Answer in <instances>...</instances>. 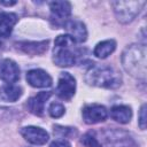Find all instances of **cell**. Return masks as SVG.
<instances>
[{
	"label": "cell",
	"instance_id": "7",
	"mask_svg": "<svg viewBox=\"0 0 147 147\" xmlns=\"http://www.w3.org/2000/svg\"><path fill=\"white\" fill-rule=\"evenodd\" d=\"M83 119L87 124H96L103 122L108 117V110L105 106L101 105H88L84 107L83 111Z\"/></svg>",
	"mask_w": 147,
	"mask_h": 147
},
{
	"label": "cell",
	"instance_id": "20",
	"mask_svg": "<svg viewBox=\"0 0 147 147\" xmlns=\"http://www.w3.org/2000/svg\"><path fill=\"white\" fill-rule=\"evenodd\" d=\"M48 113L53 118H60L64 115L65 109L64 106L60 102H52L48 107Z\"/></svg>",
	"mask_w": 147,
	"mask_h": 147
},
{
	"label": "cell",
	"instance_id": "23",
	"mask_svg": "<svg viewBox=\"0 0 147 147\" xmlns=\"http://www.w3.org/2000/svg\"><path fill=\"white\" fill-rule=\"evenodd\" d=\"M51 147H71V145L65 139H57L51 144Z\"/></svg>",
	"mask_w": 147,
	"mask_h": 147
},
{
	"label": "cell",
	"instance_id": "1",
	"mask_svg": "<svg viewBox=\"0 0 147 147\" xmlns=\"http://www.w3.org/2000/svg\"><path fill=\"white\" fill-rule=\"evenodd\" d=\"M147 49L144 44H132L127 46L121 56L124 70L137 79L145 80L147 74Z\"/></svg>",
	"mask_w": 147,
	"mask_h": 147
},
{
	"label": "cell",
	"instance_id": "6",
	"mask_svg": "<svg viewBox=\"0 0 147 147\" xmlns=\"http://www.w3.org/2000/svg\"><path fill=\"white\" fill-rule=\"evenodd\" d=\"M76 92V79L69 72H61L56 86V94L62 100H70Z\"/></svg>",
	"mask_w": 147,
	"mask_h": 147
},
{
	"label": "cell",
	"instance_id": "24",
	"mask_svg": "<svg viewBox=\"0 0 147 147\" xmlns=\"http://www.w3.org/2000/svg\"><path fill=\"white\" fill-rule=\"evenodd\" d=\"M16 2L15 1H11V2H5V1H0V5H5V6H13L15 5Z\"/></svg>",
	"mask_w": 147,
	"mask_h": 147
},
{
	"label": "cell",
	"instance_id": "19",
	"mask_svg": "<svg viewBox=\"0 0 147 147\" xmlns=\"http://www.w3.org/2000/svg\"><path fill=\"white\" fill-rule=\"evenodd\" d=\"M82 142L86 147H101V144L98 140V138L95 136V132H93V131H90V132L85 133L82 138Z\"/></svg>",
	"mask_w": 147,
	"mask_h": 147
},
{
	"label": "cell",
	"instance_id": "22",
	"mask_svg": "<svg viewBox=\"0 0 147 147\" xmlns=\"http://www.w3.org/2000/svg\"><path fill=\"white\" fill-rule=\"evenodd\" d=\"M138 123H139L140 129H142V130L146 129V105H145V103H144V105L141 106V108H140Z\"/></svg>",
	"mask_w": 147,
	"mask_h": 147
},
{
	"label": "cell",
	"instance_id": "18",
	"mask_svg": "<svg viewBox=\"0 0 147 147\" xmlns=\"http://www.w3.org/2000/svg\"><path fill=\"white\" fill-rule=\"evenodd\" d=\"M116 48V41L113 39H108V40H103L96 44V46L94 47L93 54L99 57V59H106L108 57Z\"/></svg>",
	"mask_w": 147,
	"mask_h": 147
},
{
	"label": "cell",
	"instance_id": "16",
	"mask_svg": "<svg viewBox=\"0 0 147 147\" xmlns=\"http://www.w3.org/2000/svg\"><path fill=\"white\" fill-rule=\"evenodd\" d=\"M22 88L15 84H6L0 87V99L7 102H15L22 95Z\"/></svg>",
	"mask_w": 147,
	"mask_h": 147
},
{
	"label": "cell",
	"instance_id": "21",
	"mask_svg": "<svg viewBox=\"0 0 147 147\" xmlns=\"http://www.w3.org/2000/svg\"><path fill=\"white\" fill-rule=\"evenodd\" d=\"M75 127H67V126H61V125H54V134L61 138H67L71 134H74Z\"/></svg>",
	"mask_w": 147,
	"mask_h": 147
},
{
	"label": "cell",
	"instance_id": "8",
	"mask_svg": "<svg viewBox=\"0 0 147 147\" xmlns=\"http://www.w3.org/2000/svg\"><path fill=\"white\" fill-rule=\"evenodd\" d=\"M23 138L32 145H45L48 139V132L39 126H24L21 129Z\"/></svg>",
	"mask_w": 147,
	"mask_h": 147
},
{
	"label": "cell",
	"instance_id": "17",
	"mask_svg": "<svg viewBox=\"0 0 147 147\" xmlns=\"http://www.w3.org/2000/svg\"><path fill=\"white\" fill-rule=\"evenodd\" d=\"M110 116L116 122H118L121 124H126L131 121L132 110L129 106H124V105L114 106L110 110Z\"/></svg>",
	"mask_w": 147,
	"mask_h": 147
},
{
	"label": "cell",
	"instance_id": "15",
	"mask_svg": "<svg viewBox=\"0 0 147 147\" xmlns=\"http://www.w3.org/2000/svg\"><path fill=\"white\" fill-rule=\"evenodd\" d=\"M48 40L42 41H24L20 44V49L30 55H39L47 51Z\"/></svg>",
	"mask_w": 147,
	"mask_h": 147
},
{
	"label": "cell",
	"instance_id": "12",
	"mask_svg": "<svg viewBox=\"0 0 147 147\" xmlns=\"http://www.w3.org/2000/svg\"><path fill=\"white\" fill-rule=\"evenodd\" d=\"M26 82L37 88L49 87L53 83L52 77L42 69H31L26 72Z\"/></svg>",
	"mask_w": 147,
	"mask_h": 147
},
{
	"label": "cell",
	"instance_id": "14",
	"mask_svg": "<svg viewBox=\"0 0 147 147\" xmlns=\"http://www.w3.org/2000/svg\"><path fill=\"white\" fill-rule=\"evenodd\" d=\"M17 22V15L9 11H0V38H8L14 25Z\"/></svg>",
	"mask_w": 147,
	"mask_h": 147
},
{
	"label": "cell",
	"instance_id": "5",
	"mask_svg": "<svg viewBox=\"0 0 147 147\" xmlns=\"http://www.w3.org/2000/svg\"><path fill=\"white\" fill-rule=\"evenodd\" d=\"M105 141L109 147H134L136 142L133 141L130 133L118 129H107L103 132Z\"/></svg>",
	"mask_w": 147,
	"mask_h": 147
},
{
	"label": "cell",
	"instance_id": "2",
	"mask_svg": "<svg viewBox=\"0 0 147 147\" xmlns=\"http://www.w3.org/2000/svg\"><path fill=\"white\" fill-rule=\"evenodd\" d=\"M85 80L88 85L105 88H116L122 84L119 72L107 64H93L85 75Z\"/></svg>",
	"mask_w": 147,
	"mask_h": 147
},
{
	"label": "cell",
	"instance_id": "13",
	"mask_svg": "<svg viewBox=\"0 0 147 147\" xmlns=\"http://www.w3.org/2000/svg\"><path fill=\"white\" fill-rule=\"evenodd\" d=\"M51 95H52L51 91H41L38 94H36L34 96L30 98L26 102V106H28V109L30 110V113H32L33 115H37V116H41L45 110V103L51 98Z\"/></svg>",
	"mask_w": 147,
	"mask_h": 147
},
{
	"label": "cell",
	"instance_id": "10",
	"mask_svg": "<svg viewBox=\"0 0 147 147\" xmlns=\"http://www.w3.org/2000/svg\"><path fill=\"white\" fill-rule=\"evenodd\" d=\"M51 17L55 20V24H64L71 14V5L68 1H53L49 3Z\"/></svg>",
	"mask_w": 147,
	"mask_h": 147
},
{
	"label": "cell",
	"instance_id": "4",
	"mask_svg": "<svg viewBox=\"0 0 147 147\" xmlns=\"http://www.w3.org/2000/svg\"><path fill=\"white\" fill-rule=\"evenodd\" d=\"M146 1L138 0V1H114L113 8L115 16L119 23L126 24L132 22L145 7Z\"/></svg>",
	"mask_w": 147,
	"mask_h": 147
},
{
	"label": "cell",
	"instance_id": "11",
	"mask_svg": "<svg viewBox=\"0 0 147 147\" xmlns=\"http://www.w3.org/2000/svg\"><path fill=\"white\" fill-rule=\"evenodd\" d=\"M64 29L68 32L75 42H84L87 39V29L82 21L78 20H68L63 24Z\"/></svg>",
	"mask_w": 147,
	"mask_h": 147
},
{
	"label": "cell",
	"instance_id": "9",
	"mask_svg": "<svg viewBox=\"0 0 147 147\" xmlns=\"http://www.w3.org/2000/svg\"><path fill=\"white\" fill-rule=\"evenodd\" d=\"M0 79L7 84H14L20 79V68L15 61L5 59L0 62Z\"/></svg>",
	"mask_w": 147,
	"mask_h": 147
},
{
	"label": "cell",
	"instance_id": "3",
	"mask_svg": "<svg viewBox=\"0 0 147 147\" xmlns=\"http://www.w3.org/2000/svg\"><path fill=\"white\" fill-rule=\"evenodd\" d=\"M53 61L59 67H71L77 61L75 40L68 34H60L54 41Z\"/></svg>",
	"mask_w": 147,
	"mask_h": 147
}]
</instances>
